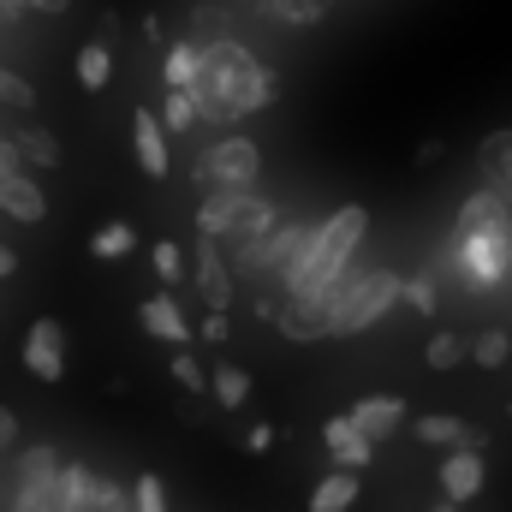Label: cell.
Wrapping results in <instances>:
<instances>
[{"instance_id": "6da1fadb", "label": "cell", "mask_w": 512, "mask_h": 512, "mask_svg": "<svg viewBox=\"0 0 512 512\" xmlns=\"http://www.w3.org/2000/svg\"><path fill=\"white\" fill-rule=\"evenodd\" d=\"M185 96H191V108H197V120H209V126H233V120H245L256 108H274V72L256 60L245 42H233V36H215V42H203V54H197V78L185 84Z\"/></svg>"}, {"instance_id": "7a4b0ae2", "label": "cell", "mask_w": 512, "mask_h": 512, "mask_svg": "<svg viewBox=\"0 0 512 512\" xmlns=\"http://www.w3.org/2000/svg\"><path fill=\"white\" fill-rule=\"evenodd\" d=\"M364 233H370V209H364V203H346V209H334L322 227H310V245H304L298 262L280 274L286 304H316V298L328 292V280H334L340 268H352V251L364 245Z\"/></svg>"}, {"instance_id": "3957f363", "label": "cell", "mask_w": 512, "mask_h": 512, "mask_svg": "<svg viewBox=\"0 0 512 512\" xmlns=\"http://www.w3.org/2000/svg\"><path fill=\"white\" fill-rule=\"evenodd\" d=\"M316 304H322V334H340V340L364 334L399 304V274L393 268H340Z\"/></svg>"}, {"instance_id": "277c9868", "label": "cell", "mask_w": 512, "mask_h": 512, "mask_svg": "<svg viewBox=\"0 0 512 512\" xmlns=\"http://www.w3.org/2000/svg\"><path fill=\"white\" fill-rule=\"evenodd\" d=\"M197 233L209 245H233L239 251V268H245L251 251L274 233V203H262L251 185H215L197 203Z\"/></svg>"}, {"instance_id": "5b68a950", "label": "cell", "mask_w": 512, "mask_h": 512, "mask_svg": "<svg viewBox=\"0 0 512 512\" xmlns=\"http://www.w3.org/2000/svg\"><path fill=\"white\" fill-rule=\"evenodd\" d=\"M441 268L459 274L471 292H495V286L507 280V268H512V215L477 227V233H465V239H447Z\"/></svg>"}, {"instance_id": "8992f818", "label": "cell", "mask_w": 512, "mask_h": 512, "mask_svg": "<svg viewBox=\"0 0 512 512\" xmlns=\"http://www.w3.org/2000/svg\"><path fill=\"white\" fill-rule=\"evenodd\" d=\"M262 173V149L251 137H221L197 155V185H256Z\"/></svg>"}, {"instance_id": "52a82bcc", "label": "cell", "mask_w": 512, "mask_h": 512, "mask_svg": "<svg viewBox=\"0 0 512 512\" xmlns=\"http://www.w3.org/2000/svg\"><path fill=\"white\" fill-rule=\"evenodd\" d=\"M24 370L36 382H60L66 376V328L54 316H36L30 334H24Z\"/></svg>"}, {"instance_id": "ba28073f", "label": "cell", "mask_w": 512, "mask_h": 512, "mask_svg": "<svg viewBox=\"0 0 512 512\" xmlns=\"http://www.w3.org/2000/svg\"><path fill=\"white\" fill-rule=\"evenodd\" d=\"M435 477H441V501H447V507H465V501L483 495V477H489V471H483V453H477V447H453Z\"/></svg>"}, {"instance_id": "9c48e42d", "label": "cell", "mask_w": 512, "mask_h": 512, "mask_svg": "<svg viewBox=\"0 0 512 512\" xmlns=\"http://www.w3.org/2000/svg\"><path fill=\"white\" fill-rule=\"evenodd\" d=\"M346 417H352V429H358L370 447H382L387 435H399V423H405V399H399V393H370V399H358Z\"/></svg>"}, {"instance_id": "30bf717a", "label": "cell", "mask_w": 512, "mask_h": 512, "mask_svg": "<svg viewBox=\"0 0 512 512\" xmlns=\"http://www.w3.org/2000/svg\"><path fill=\"white\" fill-rule=\"evenodd\" d=\"M0 215H12V221H24V227H36V221H48V197H42V185L18 167V173H0Z\"/></svg>"}, {"instance_id": "8fae6325", "label": "cell", "mask_w": 512, "mask_h": 512, "mask_svg": "<svg viewBox=\"0 0 512 512\" xmlns=\"http://www.w3.org/2000/svg\"><path fill=\"white\" fill-rule=\"evenodd\" d=\"M322 441H328V453H334V471H364V465L376 459V447L352 429V417H328V423H322Z\"/></svg>"}, {"instance_id": "7c38bea8", "label": "cell", "mask_w": 512, "mask_h": 512, "mask_svg": "<svg viewBox=\"0 0 512 512\" xmlns=\"http://www.w3.org/2000/svg\"><path fill=\"white\" fill-rule=\"evenodd\" d=\"M197 292L209 298V310H227L233 304V268H227V256H221V245H197Z\"/></svg>"}, {"instance_id": "4fadbf2b", "label": "cell", "mask_w": 512, "mask_h": 512, "mask_svg": "<svg viewBox=\"0 0 512 512\" xmlns=\"http://www.w3.org/2000/svg\"><path fill=\"white\" fill-rule=\"evenodd\" d=\"M131 143H137V167H143L149 179H161V173H167V131H161V120H155L149 108L131 114Z\"/></svg>"}, {"instance_id": "5bb4252c", "label": "cell", "mask_w": 512, "mask_h": 512, "mask_svg": "<svg viewBox=\"0 0 512 512\" xmlns=\"http://www.w3.org/2000/svg\"><path fill=\"white\" fill-rule=\"evenodd\" d=\"M137 322H143V334H155V340H167V346H185V340H191V328H185V310H179V304H173L167 292L143 298Z\"/></svg>"}, {"instance_id": "9a60e30c", "label": "cell", "mask_w": 512, "mask_h": 512, "mask_svg": "<svg viewBox=\"0 0 512 512\" xmlns=\"http://www.w3.org/2000/svg\"><path fill=\"white\" fill-rule=\"evenodd\" d=\"M477 173H483V185H495V191L512 203V126L483 137V149H477Z\"/></svg>"}, {"instance_id": "2e32d148", "label": "cell", "mask_w": 512, "mask_h": 512, "mask_svg": "<svg viewBox=\"0 0 512 512\" xmlns=\"http://www.w3.org/2000/svg\"><path fill=\"white\" fill-rule=\"evenodd\" d=\"M411 429H417V441H429V447H477V453H483V435H477V429H471L465 417L429 411V417H417Z\"/></svg>"}, {"instance_id": "e0dca14e", "label": "cell", "mask_w": 512, "mask_h": 512, "mask_svg": "<svg viewBox=\"0 0 512 512\" xmlns=\"http://www.w3.org/2000/svg\"><path fill=\"white\" fill-rule=\"evenodd\" d=\"M90 495H96V471L78 465V459H60V471H54V501H60V512H90Z\"/></svg>"}, {"instance_id": "ac0fdd59", "label": "cell", "mask_w": 512, "mask_h": 512, "mask_svg": "<svg viewBox=\"0 0 512 512\" xmlns=\"http://www.w3.org/2000/svg\"><path fill=\"white\" fill-rule=\"evenodd\" d=\"M507 215V197L495 191V185H477L465 203H459V215H453V239H465V233H477V227H489V221H501Z\"/></svg>"}, {"instance_id": "d6986e66", "label": "cell", "mask_w": 512, "mask_h": 512, "mask_svg": "<svg viewBox=\"0 0 512 512\" xmlns=\"http://www.w3.org/2000/svg\"><path fill=\"white\" fill-rule=\"evenodd\" d=\"M358 495H364V483H358V471H328L316 489H310V512H352L358 507Z\"/></svg>"}, {"instance_id": "ffe728a7", "label": "cell", "mask_w": 512, "mask_h": 512, "mask_svg": "<svg viewBox=\"0 0 512 512\" xmlns=\"http://www.w3.org/2000/svg\"><path fill=\"white\" fill-rule=\"evenodd\" d=\"M54 471H60V453H54L48 441H36V447H24V453H18L12 489H48V483H54Z\"/></svg>"}, {"instance_id": "44dd1931", "label": "cell", "mask_w": 512, "mask_h": 512, "mask_svg": "<svg viewBox=\"0 0 512 512\" xmlns=\"http://www.w3.org/2000/svg\"><path fill=\"white\" fill-rule=\"evenodd\" d=\"M274 322H280V334L286 340H328L322 334V304H274Z\"/></svg>"}, {"instance_id": "7402d4cb", "label": "cell", "mask_w": 512, "mask_h": 512, "mask_svg": "<svg viewBox=\"0 0 512 512\" xmlns=\"http://www.w3.org/2000/svg\"><path fill=\"white\" fill-rule=\"evenodd\" d=\"M72 72H78L84 90H108V78H114V48H108V42H84L78 60H72Z\"/></svg>"}, {"instance_id": "603a6c76", "label": "cell", "mask_w": 512, "mask_h": 512, "mask_svg": "<svg viewBox=\"0 0 512 512\" xmlns=\"http://www.w3.org/2000/svg\"><path fill=\"white\" fill-rule=\"evenodd\" d=\"M6 143H12V155H18V161H30V167H60V143H54V131L24 126L18 137H6Z\"/></svg>"}, {"instance_id": "cb8c5ba5", "label": "cell", "mask_w": 512, "mask_h": 512, "mask_svg": "<svg viewBox=\"0 0 512 512\" xmlns=\"http://www.w3.org/2000/svg\"><path fill=\"white\" fill-rule=\"evenodd\" d=\"M197 54H203V42H197V36L173 42V48H167V60H161V84H167V90H185V84L197 78Z\"/></svg>"}, {"instance_id": "d4e9b609", "label": "cell", "mask_w": 512, "mask_h": 512, "mask_svg": "<svg viewBox=\"0 0 512 512\" xmlns=\"http://www.w3.org/2000/svg\"><path fill=\"white\" fill-rule=\"evenodd\" d=\"M209 393H215L221 411H239V405L251 399V376H245L239 364H215V370H209Z\"/></svg>"}, {"instance_id": "484cf974", "label": "cell", "mask_w": 512, "mask_h": 512, "mask_svg": "<svg viewBox=\"0 0 512 512\" xmlns=\"http://www.w3.org/2000/svg\"><path fill=\"white\" fill-rule=\"evenodd\" d=\"M465 358L483 364V370H501V364L512 358V334L507 328H483L477 340H465Z\"/></svg>"}, {"instance_id": "4316f807", "label": "cell", "mask_w": 512, "mask_h": 512, "mask_svg": "<svg viewBox=\"0 0 512 512\" xmlns=\"http://www.w3.org/2000/svg\"><path fill=\"white\" fill-rule=\"evenodd\" d=\"M423 364H429V370H453V364H465V340H459L453 328H435L429 346H423Z\"/></svg>"}, {"instance_id": "83f0119b", "label": "cell", "mask_w": 512, "mask_h": 512, "mask_svg": "<svg viewBox=\"0 0 512 512\" xmlns=\"http://www.w3.org/2000/svg\"><path fill=\"white\" fill-rule=\"evenodd\" d=\"M161 131H191L197 126V108H191V96L185 90H161Z\"/></svg>"}, {"instance_id": "f1b7e54d", "label": "cell", "mask_w": 512, "mask_h": 512, "mask_svg": "<svg viewBox=\"0 0 512 512\" xmlns=\"http://www.w3.org/2000/svg\"><path fill=\"white\" fill-rule=\"evenodd\" d=\"M399 298H405L417 316H435V304H441V286H435V274H411V280H399Z\"/></svg>"}, {"instance_id": "f546056e", "label": "cell", "mask_w": 512, "mask_h": 512, "mask_svg": "<svg viewBox=\"0 0 512 512\" xmlns=\"http://www.w3.org/2000/svg\"><path fill=\"white\" fill-rule=\"evenodd\" d=\"M131 245H137V233H131L126 221H108V227H96V233H90V251H96V256H126Z\"/></svg>"}, {"instance_id": "4dcf8cb0", "label": "cell", "mask_w": 512, "mask_h": 512, "mask_svg": "<svg viewBox=\"0 0 512 512\" xmlns=\"http://www.w3.org/2000/svg\"><path fill=\"white\" fill-rule=\"evenodd\" d=\"M173 382L185 393H197V399H209V370L197 364V352H173Z\"/></svg>"}, {"instance_id": "1f68e13d", "label": "cell", "mask_w": 512, "mask_h": 512, "mask_svg": "<svg viewBox=\"0 0 512 512\" xmlns=\"http://www.w3.org/2000/svg\"><path fill=\"white\" fill-rule=\"evenodd\" d=\"M262 6H268L274 18H286V24H316V18L328 12L322 0H262Z\"/></svg>"}, {"instance_id": "d6a6232c", "label": "cell", "mask_w": 512, "mask_h": 512, "mask_svg": "<svg viewBox=\"0 0 512 512\" xmlns=\"http://www.w3.org/2000/svg\"><path fill=\"white\" fill-rule=\"evenodd\" d=\"M131 512H167V489H161L155 471L137 477V489H131Z\"/></svg>"}, {"instance_id": "836d02e7", "label": "cell", "mask_w": 512, "mask_h": 512, "mask_svg": "<svg viewBox=\"0 0 512 512\" xmlns=\"http://www.w3.org/2000/svg\"><path fill=\"white\" fill-rule=\"evenodd\" d=\"M6 512H60L54 483H48V489H12V507H6Z\"/></svg>"}, {"instance_id": "e575fe53", "label": "cell", "mask_w": 512, "mask_h": 512, "mask_svg": "<svg viewBox=\"0 0 512 512\" xmlns=\"http://www.w3.org/2000/svg\"><path fill=\"white\" fill-rule=\"evenodd\" d=\"M0 102H6V108H36V90H30L18 72H6V66H0Z\"/></svg>"}, {"instance_id": "d590c367", "label": "cell", "mask_w": 512, "mask_h": 512, "mask_svg": "<svg viewBox=\"0 0 512 512\" xmlns=\"http://www.w3.org/2000/svg\"><path fill=\"white\" fill-rule=\"evenodd\" d=\"M149 262H155V274H161V280H179V274H185V251H179V245H167V239L149 251Z\"/></svg>"}, {"instance_id": "8d00e7d4", "label": "cell", "mask_w": 512, "mask_h": 512, "mask_svg": "<svg viewBox=\"0 0 512 512\" xmlns=\"http://www.w3.org/2000/svg\"><path fill=\"white\" fill-rule=\"evenodd\" d=\"M227 334H233V328H227V310H209V316H203V340H209V346H221Z\"/></svg>"}, {"instance_id": "74e56055", "label": "cell", "mask_w": 512, "mask_h": 512, "mask_svg": "<svg viewBox=\"0 0 512 512\" xmlns=\"http://www.w3.org/2000/svg\"><path fill=\"white\" fill-rule=\"evenodd\" d=\"M268 447H274V429H268V423L245 429V453H268Z\"/></svg>"}, {"instance_id": "f35d334b", "label": "cell", "mask_w": 512, "mask_h": 512, "mask_svg": "<svg viewBox=\"0 0 512 512\" xmlns=\"http://www.w3.org/2000/svg\"><path fill=\"white\" fill-rule=\"evenodd\" d=\"M179 417H185V423H203V417H209V405H203L197 393H185V399H179Z\"/></svg>"}, {"instance_id": "ab89813d", "label": "cell", "mask_w": 512, "mask_h": 512, "mask_svg": "<svg viewBox=\"0 0 512 512\" xmlns=\"http://www.w3.org/2000/svg\"><path fill=\"white\" fill-rule=\"evenodd\" d=\"M12 441H18V417H12V411H6V405H0V453H6V447H12Z\"/></svg>"}, {"instance_id": "60d3db41", "label": "cell", "mask_w": 512, "mask_h": 512, "mask_svg": "<svg viewBox=\"0 0 512 512\" xmlns=\"http://www.w3.org/2000/svg\"><path fill=\"white\" fill-rule=\"evenodd\" d=\"M18 6H30V12H48V18H60L72 0H18Z\"/></svg>"}, {"instance_id": "b9f144b4", "label": "cell", "mask_w": 512, "mask_h": 512, "mask_svg": "<svg viewBox=\"0 0 512 512\" xmlns=\"http://www.w3.org/2000/svg\"><path fill=\"white\" fill-rule=\"evenodd\" d=\"M0 173H18V155H12V143L0 137Z\"/></svg>"}, {"instance_id": "7bdbcfd3", "label": "cell", "mask_w": 512, "mask_h": 512, "mask_svg": "<svg viewBox=\"0 0 512 512\" xmlns=\"http://www.w3.org/2000/svg\"><path fill=\"white\" fill-rule=\"evenodd\" d=\"M12 268H18V256H12V251H6V245H0V280H6Z\"/></svg>"}, {"instance_id": "ee69618b", "label": "cell", "mask_w": 512, "mask_h": 512, "mask_svg": "<svg viewBox=\"0 0 512 512\" xmlns=\"http://www.w3.org/2000/svg\"><path fill=\"white\" fill-rule=\"evenodd\" d=\"M18 12H24L18 0H0V18H18Z\"/></svg>"}, {"instance_id": "f6af8a7d", "label": "cell", "mask_w": 512, "mask_h": 512, "mask_svg": "<svg viewBox=\"0 0 512 512\" xmlns=\"http://www.w3.org/2000/svg\"><path fill=\"white\" fill-rule=\"evenodd\" d=\"M435 512H459V507H447V501H441V507H435Z\"/></svg>"}, {"instance_id": "bcb514c9", "label": "cell", "mask_w": 512, "mask_h": 512, "mask_svg": "<svg viewBox=\"0 0 512 512\" xmlns=\"http://www.w3.org/2000/svg\"><path fill=\"white\" fill-rule=\"evenodd\" d=\"M507 417H512V405H507Z\"/></svg>"}]
</instances>
